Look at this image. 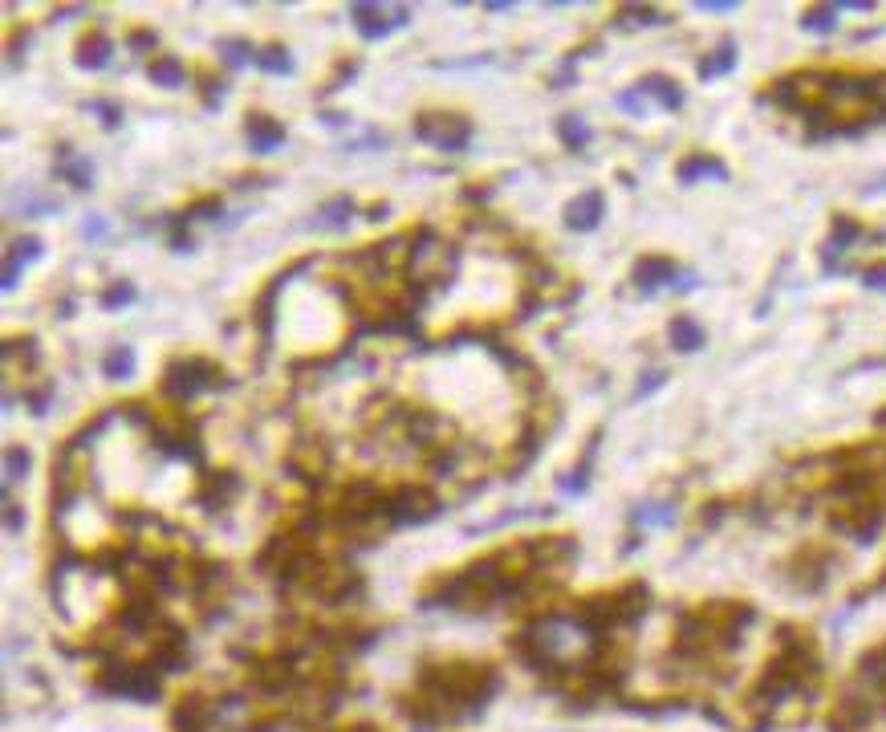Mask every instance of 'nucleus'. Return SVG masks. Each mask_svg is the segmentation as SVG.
Here are the masks:
<instances>
[{
    "instance_id": "nucleus-25",
    "label": "nucleus",
    "mask_w": 886,
    "mask_h": 732,
    "mask_svg": "<svg viewBox=\"0 0 886 732\" xmlns=\"http://www.w3.org/2000/svg\"><path fill=\"white\" fill-rule=\"evenodd\" d=\"M866 285H874V289H886V265H882V269H870V273H866Z\"/></svg>"
},
{
    "instance_id": "nucleus-1",
    "label": "nucleus",
    "mask_w": 886,
    "mask_h": 732,
    "mask_svg": "<svg viewBox=\"0 0 886 732\" xmlns=\"http://www.w3.org/2000/svg\"><path fill=\"white\" fill-rule=\"evenodd\" d=\"M529 651L541 663L569 667L594 655V631L586 619H574V615H545L529 627Z\"/></svg>"
},
{
    "instance_id": "nucleus-19",
    "label": "nucleus",
    "mask_w": 886,
    "mask_h": 732,
    "mask_svg": "<svg viewBox=\"0 0 886 732\" xmlns=\"http://www.w3.org/2000/svg\"><path fill=\"white\" fill-rule=\"evenodd\" d=\"M61 175H66V179H74L78 188H90V163H86V159H74V155H66V163H61Z\"/></svg>"
},
{
    "instance_id": "nucleus-16",
    "label": "nucleus",
    "mask_w": 886,
    "mask_h": 732,
    "mask_svg": "<svg viewBox=\"0 0 886 732\" xmlns=\"http://www.w3.org/2000/svg\"><path fill=\"white\" fill-rule=\"evenodd\" d=\"M647 94H655V98H659L667 110H679V106H683L679 86H675V82H667V78H651V82H647Z\"/></svg>"
},
{
    "instance_id": "nucleus-7",
    "label": "nucleus",
    "mask_w": 886,
    "mask_h": 732,
    "mask_svg": "<svg viewBox=\"0 0 886 732\" xmlns=\"http://www.w3.org/2000/svg\"><path fill=\"white\" fill-rule=\"evenodd\" d=\"M598 220H602V196H598V192H586V196H578L574 204L565 208V224H569V228H578V232L594 228Z\"/></svg>"
},
{
    "instance_id": "nucleus-11",
    "label": "nucleus",
    "mask_w": 886,
    "mask_h": 732,
    "mask_svg": "<svg viewBox=\"0 0 886 732\" xmlns=\"http://www.w3.org/2000/svg\"><path fill=\"white\" fill-rule=\"evenodd\" d=\"M671 342H675V350H700L704 346V330L695 326L691 318H679L671 326Z\"/></svg>"
},
{
    "instance_id": "nucleus-9",
    "label": "nucleus",
    "mask_w": 886,
    "mask_h": 732,
    "mask_svg": "<svg viewBox=\"0 0 886 732\" xmlns=\"http://www.w3.org/2000/svg\"><path fill=\"white\" fill-rule=\"evenodd\" d=\"M675 277V265L671 261H643L639 269H635V281L643 285V289H659L663 281H671Z\"/></svg>"
},
{
    "instance_id": "nucleus-18",
    "label": "nucleus",
    "mask_w": 886,
    "mask_h": 732,
    "mask_svg": "<svg viewBox=\"0 0 886 732\" xmlns=\"http://www.w3.org/2000/svg\"><path fill=\"white\" fill-rule=\"evenodd\" d=\"M102 366H106V375H110V379H126V375L135 371V354H131V350H114Z\"/></svg>"
},
{
    "instance_id": "nucleus-24",
    "label": "nucleus",
    "mask_w": 886,
    "mask_h": 732,
    "mask_svg": "<svg viewBox=\"0 0 886 732\" xmlns=\"http://www.w3.org/2000/svg\"><path fill=\"white\" fill-rule=\"evenodd\" d=\"M618 106H622V110H630V114H639V110H643L639 94H622V98H618Z\"/></svg>"
},
{
    "instance_id": "nucleus-13",
    "label": "nucleus",
    "mask_w": 886,
    "mask_h": 732,
    "mask_svg": "<svg viewBox=\"0 0 886 732\" xmlns=\"http://www.w3.org/2000/svg\"><path fill=\"white\" fill-rule=\"evenodd\" d=\"M29 468H33V456H29L25 448H9V452H5V484H9V488L21 484Z\"/></svg>"
},
{
    "instance_id": "nucleus-17",
    "label": "nucleus",
    "mask_w": 886,
    "mask_h": 732,
    "mask_svg": "<svg viewBox=\"0 0 886 732\" xmlns=\"http://www.w3.org/2000/svg\"><path fill=\"white\" fill-rule=\"evenodd\" d=\"M151 78H155L159 86H179V82H183V66H179L175 57H163V61H155V66H151Z\"/></svg>"
},
{
    "instance_id": "nucleus-20",
    "label": "nucleus",
    "mask_w": 886,
    "mask_h": 732,
    "mask_svg": "<svg viewBox=\"0 0 886 732\" xmlns=\"http://www.w3.org/2000/svg\"><path fill=\"white\" fill-rule=\"evenodd\" d=\"M724 70H732V45L720 49L716 61H708V66H704V78H716V74H724Z\"/></svg>"
},
{
    "instance_id": "nucleus-22",
    "label": "nucleus",
    "mask_w": 886,
    "mask_h": 732,
    "mask_svg": "<svg viewBox=\"0 0 886 732\" xmlns=\"http://www.w3.org/2000/svg\"><path fill=\"white\" fill-rule=\"evenodd\" d=\"M131 297H135V289H131V285H118V289H110V293L102 297V305H110V310H114V305H126Z\"/></svg>"
},
{
    "instance_id": "nucleus-21",
    "label": "nucleus",
    "mask_w": 886,
    "mask_h": 732,
    "mask_svg": "<svg viewBox=\"0 0 886 732\" xmlns=\"http://www.w3.org/2000/svg\"><path fill=\"white\" fill-rule=\"evenodd\" d=\"M834 13H838V9H821V13H809V29H821V33H830V29H834Z\"/></svg>"
},
{
    "instance_id": "nucleus-23",
    "label": "nucleus",
    "mask_w": 886,
    "mask_h": 732,
    "mask_svg": "<svg viewBox=\"0 0 886 732\" xmlns=\"http://www.w3.org/2000/svg\"><path fill=\"white\" fill-rule=\"evenodd\" d=\"M346 216H350V204H346V200H338L334 208H326V212H322V220H326V224H346Z\"/></svg>"
},
{
    "instance_id": "nucleus-12",
    "label": "nucleus",
    "mask_w": 886,
    "mask_h": 732,
    "mask_svg": "<svg viewBox=\"0 0 886 732\" xmlns=\"http://www.w3.org/2000/svg\"><path fill=\"white\" fill-rule=\"evenodd\" d=\"M700 175H716V179H724L728 171H724V163H720V159H704V155H700V159H687V163L679 167V179H683V183L700 179Z\"/></svg>"
},
{
    "instance_id": "nucleus-2",
    "label": "nucleus",
    "mask_w": 886,
    "mask_h": 732,
    "mask_svg": "<svg viewBox=\"0 0 886 732\" xmlns=\"http://www.w3.org/2000/svg\"><path fill=\"white\" fill-rule=\"evenodd\" d=\"M208 387H220V371L204 358H183L167 371V391L175 395H200Z\"/></svg>"
},
{
    "instance_id": "nucleus-4",
    "label": "nucleus",
    "mask_w": 886,
    "mask_h": 732,
    "mask_svg": "<svg viewBox=\"0 0 886 732\" xmlns=\"http://www.w3.org/2000/svg\"><path fill=\"white\" fill-rule=\"evenodd\" d=\"M350 17H354V25L366 33V37H387L391 29H399V25H407V9L399 5V9H383V5H354L350 9Z\"/></svg>"
},
{
    "instance_id": "nucleus-14",
    "label": "nucleus",
    "mask_w": 886,
    "mask_h": 732,
    "mask_svg": "<svg viewBox=\"0 0 886 732\" xmlns=\"http://www.w3.org/2000/svg\"><path fill=\"white\" fill-rule=\"evenodd\" d=\"M257 66L269 70V74H293V57H285V49H261L257 53Z\"/></svg>"
},
{
    "instance_id": "nucleus-15",
    "label": "nucleus",
    "mask_w": 886,
    "mask_h": 732,
    "mask_svg": "<svg viewBox=\"0 0 886 732\" xmlns=\"http://www.w3.org/2000/svg\"><path fill=\"white\" fill-rule=\"evenodd\" d=\"M281 139H285V131H281V127H273L269 118H261L257 127H252V147H257V151H273Z\"/></svg>"
},
{
    "instance_id": "nucleus-5",
    "label": "nucleus",
    "mask_w": 886,
    "mask_h": 732,
    "mask_svg": "<svg viewBox=\"0 0 886 732\" xmlns=\"http://www.w3.org/2000/svg\"><path fill=\"white\" fill-rule=\"evenodd\" d=\"M248 724V704L244 700H220L200 712V732H240Z\"/></svg>"
},
{
    "instance_id": "nucleus-6",
    "label": "nucleus",
    "mask_w": 886,
    "mask_h": 732,
    "mask_svg": "<svg viewBox=\"0 0 886 732\" xmlns=\"http://www.w3.org/2000/svg\"><path fill=\"white\" fill-rule=\"evenodd\" d=\"M37 253H41V240H37V236H17V240L9 244V253H5V277H0V285L13 289V285H17L21 265H25V261H33Z\"/></svg>"
},
{
    "instance_id": "nucleus-3",
    "label": "nucleus",
    "mask_w": 886,
    "mask_h": 732,
    "mask_svg": "<svg viewBox=\"0 0 886 732\" xmlns=\"http://www.w3.org/2000/svg\"><path fill=\"white\" fill-rule=\"evenodd\" d=\"M419 139L435 143L439 151H460L468 143V122L464 118H452V114H431V118H419Z\"/></svg>"
},
{
    "instance_id": "nucleus-10",
    "label": "nucleus",
    "mask_w": 886,
    "mask_h": 732,
    "mask_svg": "<svg viewBox=\"0 0 886 732\" xmlns=\"http://www.w3.org/2000/svg\"><path fill=\"white\" fill-rule=\"evenodd\" d=\"M557 135H561V143H565V147H574V151L590 143V127H586L582 118H574V114H565V118L557 122Z\"/></svg>"
},
{
    "instance_id": "nucleus-8",
    "label": "nucleus",
    "mask_w": 886,
    "mask_h": 732,
    "mask_svg": "<svg viewBox=\"0 0 886 732\" xmlns=\"http://www.w3.org/2000/svg\"><path fill=\"white\" fill-rule=\"evenodd\" d=\"M106 61H110V41L98 37V33H90V37L78 45V66H86V70H102Z\"/></svg>"
}]
</instances>
